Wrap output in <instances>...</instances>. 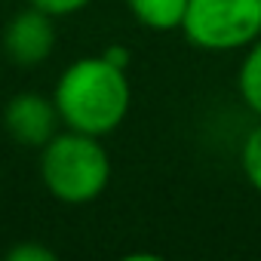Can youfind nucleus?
<instances>
[{
    "label": "nucleus",
    "mask_w": 261,
    "mask_h": 261,
    "mask_svg": "<svg viewBox=\"0 0 261 261\" xmlns=\"http://www.w3.org/2000/svg\"><path fill=\"white\" fill-rule=\"evenodd\" d=\"M53 101L62 126L86 136H111L133 108L129 68L114 65L105 53L74 59L56 80Z\"/></svg>",
    "instance_id": "1"
},
{
    "label": "nucleus",
    "mask_w": 261,
    "mask_h": 261,
    "mask_svg": "<svg viewBox=\"0 0 261 261\" xmlns=\"http://www.w3.org/2000/svg\"><path fill=\"white\" fill-rule=\"evenodd\" d=\"M40 181L59 203H92L111 181V154L98 136L59 129L40 148Z\"/></svg>",
    "instance_id": "2"
},
{
    "label": "nucleus",
    "mask_w": 261,
    "mask_h": 261,
    "mask_svg": "<svg viewBox=\"0 0 261 261\" xmlns=\"http://www.w3.org/2000/svg\"><path fill=\"white\" fill-rule=\"evenodd\" d=\"M181 34L206 53L249 49L261 37V0H188Z\"/></svg>",
    "instance_id": "3"
},
{
    "label": "nucleus",
    "mask_w": 261,
    "mask_h": 261,
    "mask_svg": "<svg viewBox=\"0 0 261 261\" xmlns=\"http://www.w3.org/2000/svg\"><path fill=\"white\" fill-rule=\"evenodd\" d=\"M0 46H4V56L16 68L43 65L56 49V16H49V13L28 4L22 13H16L7 22Z\"/></svg>",
    "instance_id": "4"
},
{
    "label": "nucleus",
    "mask_w": 261,
    "mask_h": 261,
    "mask_svg": "<svg viewBox=\"0 0 261 261\" xmlns=\"http://www.w3.org/2000/svg\"><path fill=\"white\" fill-rule=\"evenodd\" d=\"M4 129L16 145L40 151L62 129V117L53 95L46 98L37 92H19L4 108Z\"/></svg>",
    "instance_id": "5"
},
{
    "label": "nucleus",
    "mask_w": 261,
    "mask_h": 261,
    "mask_svg": "<svg viewBox=\"0 0 261 261\" xmlns=\"http://www.w3.org/2000/svg\"><path fill=\"white\" fill-rule=\"evenodd\" d=\"M126 7L148 31H181L188 0H126Z\"/></svg>",
    "instance_id": "6"
},
{
    "label": "nucleus",
    "mask_w": 261,
    "mask_h": 261,
    "mask_svg": "<svg viewBox=\"0 0 261 261\" xmlns=\"http://www.w3.org/2000/svg\"><path fill=\"white\" fill-rule=\"evenodd\" d=\"M237 89H240L243 105L261 120V37L243 56L240 74H237Z\"/></svg>",
    "instance_id": "7"
},
{
    "label": "nucleus",
    "mask_w": 261,
    "mask_h": 261,
    "mask_svg": "<svg viewBox=\"0 0 261 261\" xmlns=\"http://www.w3.org/2000/svg\"><path fill=\"white\" fill-rule=\"evenodd\" d=\"M240 166H243L246 181L261 194V120L249 129L246 139H243V148H240Z\"/></svg>",
    "instance_id": "8"
},
{
    "label": "nucleus",
    "mask_w": 261,
    "mask_h": 261,
    "mask_svg": "<svg viewBox=\"0 0 261 261\" xmlns=\"http://www.w3.org/2000/svg\"><path fill=\"white\" fill-rule=\"evenodd\" d=\"M28 4L49 13V16H56V19H65V16H74V13L86 10L92 0H28Z\"/></svg>",
    "instance_id": "9"
},
{
    "label": "nucleus",
    "mask_w": 261,
    "mask_h": 261,
    "mask_svg": "<svg viewBox=\"0 0 261 261\" xmlns=\"http://www.w3.org/2000/svg\"><path fill=\"white\" fill-rule=\"evenodd\" d=\"M10 261H56V252L40 243H19L7 252Z\"/></svg>",
    "instance_id": "10"
},
{
    "label": "nucleus",
    "mask_w": 261,
    "mask_h": 261,
    "mask_svg": "<svg viewBox=\"0 0 261 261\" xmlns=\"http://www.w3.org/2000/svg\"><path fill=\"white\" fill-rule=\"evenodd\" d=\"M105 56H108L114 65H120V68H129V62H133V53H129L126 46H108Z\"/></svg>",
    "instance_id": "11"
}]
</instances>
